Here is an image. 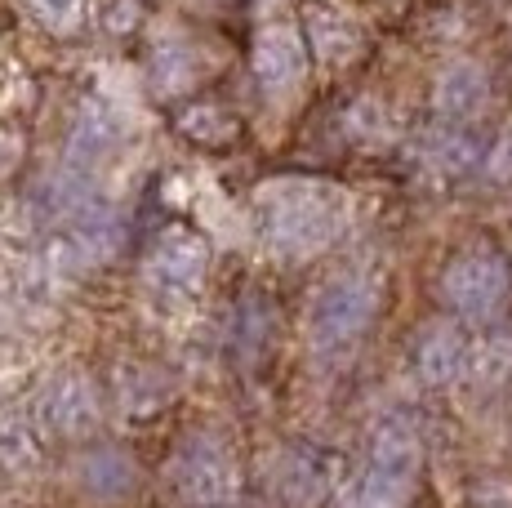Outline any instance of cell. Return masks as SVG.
<instances>
[{
	"instance_id": "1",
	"label": "cell",
	"mask_w": 512,
	"mask_h": 508,
	"mask_svg": "<svg viewBox=\"0 0 512 508\" xmlns=\"http://www.w3.org/2000/svg\"><path fill=\"white\" fill-rule=\"evenodd\" d=\"M254 214H259V232L277 254H317L330 241H339V232L352 219V197L330 183L312 179H281L259 188L254 197Z\"/></svg>"
},
{
	"instance_id": "2",
	"label": "cell",
	"mask_w": 512,
	"mask_h": 508,
	"mask_svg": "<svg viewBox=\"0 0 512 508\" xmlns=\"http://www.w3.org/2000/svg\"><path fill=\"white\" fill-rule=\"evenodd\" d=\"M419 437L410 424L388 419L374 428L370 455L357 468V477L339 486L334 508H406L415 500V477H419Z\"/></svg>"
},
{
	"instance_id": "3",
	"label": "cell",
	"mask_w": 512,
	"mask_h": 508,
	"mask_svg": "<svg viewBox=\"0 0 512 508\" xmlns=\"http://www.w3.org/2000/svg\"><path fill=\"white\" fill-rule=\"evenodd\" d=\"M374 312H379V281L374 277H366V272H348V277L326 281L308 308L312 348H321V353L352 348L370 330Z\"/></svg>"
},
{
	"instance_id": "4",
	"label": "cell",
	"mask_w": 512,
	"mask_h": 508,
	"mask_svg": "<svg viewBox=\"0 0 512 508\" xmlns=\"http://www.w3.org/2000/svg\"><path fill=\"white\" fill-rule=\"evenodd\" d=\"M441 295L446 304L468 321H486L504 308L508 299V263L495 250H468L441 277Z\"/></svg>"
},
{
	"instance_id": "5",
	"label": "cell",
	"mask_w": 512,
	"mask_h": 508,
	"mask_svg": "<svg viewBox=\"0 0 512 508\" xmlns=\"http://www.w3.org/2000/svg\"><path fill=\"white\" fill-rule=\"evenodd\" d=\"M205 263H210V250L196 232H165L161 241L147 254V286L165 299H183V295H196L205 277Z\"/></svg>"
},
{
	"instance_id": "6",
	"label": "cell",
	"mask_w": 512,
	"mask_h": 508,
	"mask_svg": "<svg viewBox=\"0 0 512 508\" xmlns=\"http://www.w3.org/2000/svg\"><path fill=\"white\" fill-rule=\"evenodd\" d=\"M174 482H179V495H187V500L223 504L236 491V464L214 437H192L174 459Z\"/></svg>"
},
{
	"instance_id": "7",
	"label": "cell",
	"mask_w": 512,
	"mask_h": 508,
	"mask_svg": "<svg viewBox=\"0 0 512 508\" xmlns=\"http://www.w3.org/2000/svg\"><path fill=\"white\" fill-rule=\"evenodd\" d=\"M254 72H259L263 90L272 94V99H285V94H294L303 85V76H308V45H303V36L294 32V27H263L259 32V45H254Z\"/></svg>"
},
{
	"instance_id": "8",
	"label": "cell",
	"mask_w": 512,
	"mask_h": 508,
	"mask_svg": "<svg viewBox=\"0 0 512 508\" xmlns=\"http://www.w3.org/2000/svg\"><path fill=\"white\" fill-rule=\"evenodd\" d=\"M415 366H419V375L428 379V384H455V379L464 375V366H468V339L459 335L455 326L437 321V326H428L419 335Z\"/></svg>"
},
{
	"instance_id": "9",
	"label": "cell",
	"mask_w": 512,
	"mask_h": 508,
	"mask_svg": "<svg viewBox=\"0 0 512 508\" xmlns=\"http://www.w3.org/2000/svg\"><path fill=\"white\" fill-rule=\"evenodd\" d=\"M486 94H490L486 72L472 63H455V67H446L437 81V112L446 116V121L464 125L486 107Z\"/></svg>"
},
{
	"instance_id": "10",
	"label": "cell",
	"mask_w": 512,
	"mask_h": 508,
	"mask_svg": "<svg viewBox=\"0 0 512 508\" xmlns=\"http://www.w3.org/2000/svg\"><path fill=\"white\" fill-rule=\"evenodd\" d=\"M81 486L90 495H98V500H121L134 486V468L121 451H94L81 464Z\"/></svg>"
},
{
	"instance_id": "11",
	"label": "cell",
	"mask_w": 512,
	"mask_h": 508,
	"mask_svg": "<svg viewBox=\"0 0 512 508\" xmlns=\"http://www.w3.org/2000/svg\"><path fill=\"white\" fill-rule=\"evenodd\" d=\"M308 36H312V50H317V58H330V63H343L352 50H357V27L348 23V18L339 14H312L308 23Z\"/></svg>"
},
{
	"instance_id": "12",
	"label": "cell",
	"mask_w": 512,
	"mask_h": 508,
	"mask_svg": "<svg viewBox=\"0 0 512 508\" xmlns=\"http://www.w3.org/2000/svg\"><path fill=\"white\" fill-rule=\"evenodd\" d=\"M116 143V125L107 121L103 112H85L81 116V125H76V139H72V148H76V156H103L107 148Z\"/></svg>"
},
{
	"instance_id": "13",
	"label": "cell",
	"mask_w": 512,
	"mask_h": 508,
	"mask_svg": "<svg viewBox=\"0 0 512 508\" xmlns=\"http://www.w3.org/2000/svg\"><path fill=\"white\" fill-rule=\"evenodd\" d=\"M27 5H32L36 18H41L45 27H54V32H76L85 18V0H27Z\"/></svg>"
},
{
	"instance_id": "14",
	"label": "cell",
	"mask_w": 512,
	"mask_h": 508,
	"mask_svg": "<svg viewBox=\"0 0 512 508\" xmlns=\"http://www.w3.org/2000/svg\"><path fill=\"white\" fill-rule=\"evenodd\" d=\"M512 370V335L508 339H490L486 348H481V375L499 379Z\"/></svg>"
},
{
	"instance_id": "15",
	"label": "cell",
	"mask_w": 512,
	"mask_h": 508,
	"mask_svg": "<svg viewBox=\"0 0 512 508\" xmlns=\"http://www.w3.org/2000/svg\"><path fill=\"white\" fill-rule=\"evenodd\" d=\"M495 174H512V139L495 152Z\"/></svg>"
}]
</instances>
